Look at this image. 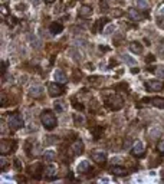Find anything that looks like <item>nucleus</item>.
<instances>
[{
  "label": "nucleus",
  "instance_id": "31",
  "mask_svg": "<svg viewBox=\"0 0 164 184\" xmlns=\"http://www.w3.org/2000/svg\"><path fill=\"white\" fill-rule=\"evenodd\" d=\"M153 60H155L154 55H148V56H147V62H153Z\"/></svg>",
  "mask_w": 164,
  "mask_h": 184
},
{
  "label": "nucleus",
  "instance_id": "8",
  "mask_svg": "<svg viewBox=\"0 0 164 184\" xmlns=\"http://www.w3.org/2000/svg\"><path fill=\"white\" fill-rule=\"evenodd\" d=\"M145 102H151V105H154L155 108L163 109L164 108V98H151V99H142Z\"/></svg>",
  "mask_w": 164,
  "mask_h": 184
},
{
  "label": "nucleus",
  "instance_id": "11",
  "mask_svg": "<svg viewBox=\"0 0 164 184\" xmlns=\"http://www.w3.org/2000/svg\"><path fill=\"white\" fill-rule=\"evenodd\" d=\"M42 87H30L29 88V97H32V98H39L40 95H42Z\"/></svg>",
  "mask_w": 164,
  "mask_h": 184
},
{
  "label": "nucleus",
  "instance_id": "32",
  "mask_svg": "<svg viewBox=\"0 0 164 184\" xmlns=\"http://www.w3.org/2000/svg\"><path fill=\"white\" fill-rule=\"evenodd\" d=\"M114 29H115L114 26H109L108 29H107V30H105V35H108V33H111V32H112V30H114Z\"/></svg>",
  "mask_w": 164,
  "mask_h": 184
},
{
  "label": "nucleus",
  "instance_id": "24",
  "mask_svg": "<svg viewBox=\"0 0 164 184\" xmlns=\"http://www.w3.org/2000/svg\"><path fill=\"white\" fill-rule=\"evenodd\" d=\"M150 135H151V138H154V137H155V138H159V137L161 135V131H160L159 128L155 127V128H153V130H151V132H150Z\"/></svg>",
  "mask_w": 164,
  "mask_h": 184
},
{
  "label": "nucleus",
  "instance_id": "10",
  "mask_svg": "<svg viewBox=\"0 0 164 184\" xmlns=\"http://www.w3.org/2000/svg\"><path fill=\"white\" fill-rule=\"evenodd\" d=\"M128 16H130V19H132L134 22H140V20L144 19V15L138 13L135 9H130V10H128Z\"/></svg>",
  "mask_w": 164,
  "mask_h": 184
},
{
  "label": "nucleus",
  "instance_id": "26",
  "mask_svg": "<svg viewBox=\"0 0 164 184\" xmlns=\"http://www.w3.org/2000/svg\"><path fill=\"white\" fill-rule=\"evenodd\" d=\"M157 150H159L160 154H164V140L159 142V145H157Z\"/></svg>",
  "mask_w": 164,
  "mask_h": 184
},
{
  "label": "nucleus",
  "instance_id": "17",
  "mask_svg": "<svg viewBox=\"0 0 164 184\" xmlns=\"http://www.w3.org/2000/svg\"><path fill=\"white\" fill-rule=\"evenodd\" d=\"M88 170H89V162H88L87 160L79 162V165H78V168H77V171H78V173H81V174L87 173Z\"/></svg>",
  "mask_w": 164,
  "mask_h": 184
},
{
  "label": "nucleus",
  "instance_id": "7",
  "mask_svg": "<svg viewBox=\"0 0 164 184\" xmlns=\"http://www.w3.org/2000/svg\"><path fill=\"white\" fill-rule=\"evenodd\" d=\"M132 155H135V157L144 155V145H142V142L137 141L135 144H134V147H132Z\"/></svg>",
  "mask_w": 164,
  "mask_h": 184
},
{
  "label": "nucleus",
  "instance_id": "4",
  "mask_svg": "<svg viewBox=\"0 0 164 184\" xmlns=\"http://www.w3.org/2000/svg\"><path fill=\"white\" fill-rule=\"evenodd\" d=\"M9 127L12 130H20L23 127V119L20 115H13L10 119H9Z\"/></svg>",
  "mask_w": 164,
  "mask_h": 184
},
{
  "label": "nucleus",
  "instance_id": "15",
  "mask_svg": "<svg viewBox=\"0 0 164 184\" xmlns=\"http://www.w3.org/2000/svg\"><path fill=\"white\" fill-rule=\"evenodd\" d=\"M130 50H131L132 53L140 55V53H142V46L138 43V42H132V43L130 45Z\"/></svg>",
  "mask_w": 164,
  "mask_h": 184
},
{
  "label": "nucleus",
  "instance_id": "21",
  "mask_svg": "<svg viewBox=\"0 0 164 184\" xmlns=\"http://www.w3.org/2000/svg\"><path fill=\"white\" fill-rule=\"evenodd\" d=\"M105 22H108L107 19H101V20H98V22L95 23V26H94V32H98V30H101L102 29V26L105 25Z\"/></svg>",
  "mask_w": 164,
  "mask_h": 184
},
{
  "label": "nucleus",
  "instance_id": "36",
  "mask_svg": "<svg viewBox=\"0 0 164 184\" xmlns=\"http://www.w3.org/2000/svg\"><path fill=\"white\" fill-rule=\"evenodd\" d=\"M73 121H77V124H81L82 118H79V117H77V118H75V117H73Z\"/></svg>",
  "mask_w": 164,
  "mask_h": 184
},
{
  "label": "nucleus",
  "instance_id": "38",
  "mask_svg": "<svg viewBox=\"0 0 164 184\" xmlns=\"http://www.w3.org/2000/svg\"><path fill=\"white\" fill-rule=\"evenodd\" d=\"M30 2H32L33 5H38V3H39V0H30Z\"/></svg>",
  "mask_w": 164,
  "mask_h": 184
},
{
  "label": "nucleus",
  "instance_id": "14",
  "mask_svg": "<svg viewBox=\"0 0 164 184\" xmlns=\"http://www.w3.org/2000/svg\"><path fill=\"white\" fill-rule=\"evenodd\" d=\"M55 81H58V83H65L66 82V75L63 73V70L58 69L55 72Z\"/></svg>",
  "mask_w": 164,
  "mask_h": 184
},
{
  "label": "nucleus",
  "instance_id": "6",
  "mask_svg": "<svg viewBox=\"0 0 164 184\" xmlns=\"http://www.w3.org/2000/svg\"><path fill=\"white\" fill-rule=\"evenodd\" d=\"M84 151V142L81 140H75V142L72 144V152L73 155H81Z\"/></svg>",
  "mask_w": 164,
  "mask_h": 184
},
{
  "label": "nucleus",
  "instance_id": "13",
  "mask_svg": "<svg viewBox=\"0 0 164 184\" xmlns=\"http://www.w3.org/2000/svg\"><path fill=\"white\" fill-rule=\"evenodd\" d=\"M29 171L35 179H39V173L42 171V167H40V164H33V165L29 167Z\"/></svg>",
  "mask_w": 164,
  "mask_h": 184
},
{
  "label": "nucleus",
  "instance_id": "2",
  "mask_svg": "<svg viewBox=\"0 0 164 184\" xmlns=\"http://www.w3.org/2000/svg\"><path fill=\"white\" fill-rule=\"evenodd\" d=\"M105 105H107L109 109L117 111V109L122 108L124 99H122L120 95H109V98H105Z\"/></svg>",
  "mask_w": 164,
  "mask_h": 184
},
{
  "label": "nucleus",
  "instance_id": "3",
  "mask_svg": "<svg viewBox=\"0 0 164 184\" xmlns=\"http://www.w3.org/2000/svg\"><path fill=\"white\" fill-rule=\"evenodd\" d=\"M145 88L148 92H159L164 88V83L161 81H145Z\"/></svg>",
  "mask_w": 164,
  "mask_h": 184
},
{
  "label": "nucleus",
  "instance_id": "37",
  "mask_svg": "<svg viewBox=\"0 0 164 184\" xmlns=\"http://www.w3.org/2000/svg\"><path fill=\"white\" fill-rule=\"evenodd\" d=\"M132 73H138V68H134V69H131Z\"/></svg>",
  "mask_w": 164,
  "mask_h": 184
},
{
  "label": "nucleus",
  "instance_id": "1",
  "mask_svg": "<svg viewBox=\"0 0 164 184\" xmlns=\"http://www.w3.org/2000/svg\"><path fill=\"white\" fill-rule=\"evenodd\" d=\"M40 121H42V124L46 130H53L55 127H56V117L53 115L52 111H45L42 117H40Z\"/></svg>",
  "mask_w": 164,
  "mask_h": 184
},
{
  "label": "nucleus",
  "instance_id": "35",
  "mask_svg": "<svg viewBox=\"0 0 164 184\" xmlns=\"http://www.w3.org/2000/svg\"><path fill=\"white\" fill-rule=\"evenodd\" d=\"M0 164H2V170H5V165L7 164V162H6L5 158H2V162H0Z\"/></svg>",
  "mask_w": 164,
  "mask_h": 184
},
{
  "label": "nucleus",
  "instance_id": "22",
  "mask_svg": "<svg viewBox=\"0 0 164 184\" xmlns=\"http://www.w3.org/2000/svg\"><path fill=\"white\" fill-rule=\"evenodd\" d=\"M121 59L124 60V62H127V63H128V65H135V59H132L131 56H128V55H122V56H121Z\"/></svg>",
  "mask_w": 164,
  "mask_h": 184
},
{
  "label": "nucleus",
  "instance_id": "23",
  "mask_svg": "<svg viewBox=\"0 0 164 184\" xmlns=\"http://www.w3.org/2000/svg\"><path fill=\"white\" fill-rule=\"evenodd\" d=\"M137 6H138V9H141V10L148 9V2L147 0H137Z\"/></svg>",
  "mask_w": 164,
  "mask_h": 184
},
{
  "label": "nucleus",
  "instance_id": "30",
  "mask_svg": "<svg viewBox=\"0 0 164 184\" xmlns=\"http://www.w3.org/2000/svg\"><path fill=\"white\" fill-rule=\"evenodd\" d=\"M15 167L17 168V170H20V168H22V165H20V161H19V160H15Z\"/></svg>",
  "mask_w": 164,
  "mask_h": 184
},
{
  "label": "nucleus",
  "instance_id": "34",
  "mask_svg": "<svg viewBox=\"0 0 164 184\" xmlns=\"http://www.w3.org/2000/svg\"><path fill=\"white\" fill-rule=\"evenodd\" d=\"M124 148H125V150H128V148H130V140H127L125 142H124Z\"/></svg>",
  "mask_w": 164,
  "mask_h": 184
},
{
  "label": "nucleus",
  "instance_id": "40",
  "mask_svg": "<svg viewBox=\"0 0 164 184\" xmlns=\"http://www.w3.org/2000/svg\"><path fill=\"white\" fill-rule=\"evenodd\" d=\"M161 13H163V15H164V7H163V9H161Z\"/></svg>",
  "mask_w": 164,
  "mask_h": 184
},
{
  "label": "nucleus",
  "instance_id": "16",
  "mask_svg": "<svg viewBox=\"0 0 164 184\" xmlns=\"http://www.w3.org/2000/svg\"><path fill=\"white\" fill-rule=\"evenodd\" d=\"M79 15L82 17H89L92 15V7L91 6H82L81 10H79Z\"/></svg>",
  "mask_w": 164,
  "mask_h": 184
},
{
  "label": "nucleus",
  "instance_id": "33",
  "mask_svg": "<svg viewBox=\"0 0 164 184\" xmlns=\"http://www.w3.org/2000/svg\"><path fill=\"white\" fill-rule=\"evenodd\" d=\"M56 109H58V111H62V102H56Z\"/></svg>",
  "mask_w": 164,
  "mask_h": 184
},
{
  "label": "nucleus",
  "instance_id": "25",
  "mask_svg": "<svg viewBox=\"0 0 164 184\" xmlns=\"http://www.w3.org/2000/svg\"><path fill=\"white\" fill-rule=\"evenodd\" d=\"M155 75L159 76V78H164V66H159L155 69Z\"/></svg>",
  "mask_w": 164,
  "mask_h": 184
},
{
  "label": "nucleus",
  "instance_id": "18",
  "mask_svg": "<svg viewBox=\"0 0 164 184\" xmlns=\"http://www.w3.org/2000/svg\"><path fill=\"white\" fill-rule=\"evenodd\" d=\"M55 171H56V168H55V165H48V167L45 168V175L48 177V179H50V177H53L55 175Z\"/></svg>",
  "mask_w": 164,
  "mask_h": 184
},
{
  "label": "nucleus",
  "instance_id": "27",
  "mask_svg": "<svg viewBox=\"0 0 164 184\" xmlns=\"http://www.w3.org/2000/svg\"><path fill=\"white\" fill-rule=\"evenodd\" d=\"M72 105H73V108H78L79 111H82V109H84V107H82V105H79V104H78L75 99H72Z\"/></svg>",
  "mask_w": 164,
  "mask_h": 184
},
{
  "label": "nucleus",
  "instance_id": "29",
  "mask_svg": "<svg viewBox=\"0 0 164 184\" xmlns=\"http://www.w3.org/2000/svg\"><path fill=\"white\" fill-rule=\"evenodd\" d=\"M159 52H160V55H163V56H164V40H161V43H160Z\"/></svg>",
  "mask_w": 164,
  "mask_h": 184
},
{
  "label": "nucleus",
  "instance_id": "9",
  "mask_svg": "<svg viewBox=\"0 0 164 184\" xmlns=\"http://www.w3.org/2000/svg\"><path fill=\"white\" fill-rule=\"evenodd\" d=\"M92 160L97 162V164L102 165V164L107 161V155H105V152H94V154H92Z\"/></svg>",
  "mask_w": 164,
  "mask_h": 184
},
{
  "label": "nucleus",
  "instance_id": "20",
  "mask_svg": "<svg viewBox=\"0 0 164 184\" xmlns=\"http://www.w3.org/2000/svg\"><path fill=\"white\" fill-rule=\"evenodd\" d=\"M55 157H56V154H55L53 150H48V151H45V154H43V158L46 161H53Z\"/></svg>",
  "mask_w": 164,
  "mask_h": 184
},
{
  "label": "nucleus",
  "instance_id": "12",
  "mask_svg": "<svg viewBox=\"0 0 164 184\" xmlns=\"http://www.w3.org/2000/svg\"><path fill=\"white\" fill-rule=\"evenodd\" d=\"M49 30H50L52 35H58V33H60L62 30H63V26H62L60 23H58V22H53L52 25H50Z\"/></svg>",
  "mask_w": 164,
  "mask_h": 184
},
{
  "label": "nucleus",
  "instance_id": "5",
  "mask_svg": "<svg viewBox=\"0 0 164 184\" xmlns=\"http://www.w3.org/2000/svg\"><path fill=\"white\" fill-rule=\"evenodd\" d=\"M48 91H49V95L52 98H56V97H59V95L63 94V89H62V87H60L59 83H50L49 88H48Z\"/></svg>",
  "mask_w": 164,
  "mask_h": 184
},
{
  "label": "nucleus",
  "instance_id": "19",
  "mask_svg": "<svg viewBox=\"0 0 164 184\" xmlns=\"http://www.w3.org/2000/svg\"><path fill=\"white\" fill-rule=\"evenodd\" d=\"M111 173H114L115 175H125L127 171L122 167H117V165H114V167H111Z\"/></svg>",
  "mask_w": 164,
  "mask_h": 184
},
{
  "label": "nucleus",
  "instance_id": "39",
  "mask_svg": "<svg viewBox=\"0 0 164 184\" xmlns=\"http://www.w3.org/2000/svg\"><path fill=\"white\" fill-rule=\"evenodd\" d=\"M46 3H52V2H55V0H45Z\"/></svg>",
  "mask_w": 164,
  "mask_h": 184
},
{
  "label": "nucleus",
  "instance_id": "28",
  "mask_svg": "<svg viewBox=\"0 0 164 184\" xmlns=\"http://www.w3.org/2000/svg\"><path fill=\"white\" fill-rule=\"evenodd\" d=\"M157 23H159V26L161 27V29H164V17H157Z\"/></svg>",
  "mask_w": 164,
  "mask_h": 184
}]
</instances>
